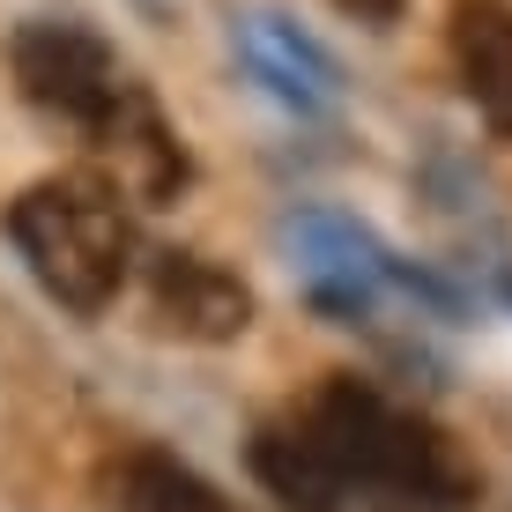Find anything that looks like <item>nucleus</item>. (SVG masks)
<instances>
[{
    "mask_svg": "<svg viewBox=\"0 0 512 512\" xmlns=\"http://www.w3.org/2000/svg\"><path fill=\"white\" fill-rule=\"evenodd\" d=\"M238 52H245L253 82L275 104H290V112H327L334 104V60L320 52V38H305V30L290 23V15H275V8L238 15Z\"/></svg>",
    "mask_w": 512,
    "mask_h": 512,
    "instance_id": "39448f33",
    "label": "nucleus"
},
{
    "mask_svg": "<svg viewBox=\"0 0 512 512\" xmlns=\"http://www.w3.org/2000/svg\"><path fill=\"white\" fill-rule=\"evenodd\" d=\"M334 8H342V15H357V23H394V15L409 8V0H334Z\"/></svg>",
    "mask_w": 512,
    "mask_h": 512,
    "instance_id": "6e6552de",
    "label": "nucleus"
},
{
    "mask_svg": "<svg viewBox=\"0 0 512 512\" xmlns=\"http://www.w3.org/2000/svg\"><path fill=\"white\" fill-rule=\"evenodd\" d=\"M453 67L461 90L498 141H512V0H461L453 8Z\"/></svg>",
    "mask_w": 512,
    "mask_h": 512,
    "instance_id": "423d86ee",
    "label": "nucleus"
},
{
    "mask_svg": "<svg viewBox=\"0 0 512 512\" xmlns=\"http://www.w3.org/2000/svg\"><path fill=\"white\" fill-rule=\"evenodd\" d=\"M8 245L38 275L52 305L97 320L134 275V216L127 186L104 171H52L8 201Z\"/></svg>",
    "mask_w": 512,
    "mask_h": 512,
    "instance_id": "f03ea898",
    "label": "nucleus"
},
{
    "mask_svg": "<svg viewBox=\"0 0 512 512\" xmlns=\"http://www.w3.org/2000/svg\"><path fill=\"white\" fill-rule=\"evenodd\" d=\"M8 67H15L23 104H38L45 119L75 127L82 141H97L119 112H127V97L141 90L127 67H119L112 38L90 30L82 15H30V23H15Z\"/></svg>",
    "mask_w": 512,
    "mask_h": 512,
    "instance_id": "7ed1b4c3",
    "label": "nucleus"
},
{
    "mask_svg": "<svg viewBox=\"0 0 512 512\" xmlns=\"http://www.w3.org/2000/svg\"><path fill=\"white\" fill-rule=\"evenodd\" d=\"M149 305L186 342H231L253 327V290L201 253H149Z\"/></svg>",
    "mask_w": 512,
    "mask_h": 512,
    "instance_id": "20e7f679",
    "label": "nucleus"
},
{
    "mask_svg": "<svg viewBox=\"0 0 512 512\" xmlns=\"http://www.w3.org/2000/svg\"><path fill=\"white\" fill-rule=\"evenodd\" d=\"M253 475L290 512H342L357 498L446 512L475 498V468L453 453V438L357 379H327L320 394L260 423Z\"/></svg>",
    "mask_w": 512,
    "mask_h": 512,
    "instance_id": "f257e3e1",
    "label": "nucleus"
},
{
    "mask_svg": "<svg viewBox=\"0 0 512 512\" xmlns=\"http://www.w3.org/2000/svg\"><path fill=\"white\" fill-rule=\"evenodd\" d=\"M112 512H238V505L223 498L201 468H186L179 453L141 446L112 475Z\"/></svg>",
    "mask_w": 512,
    "mask_h": 512,
    "instance_id": "0eeeda50",
    "label": "nucleus"
}]
</instances>
